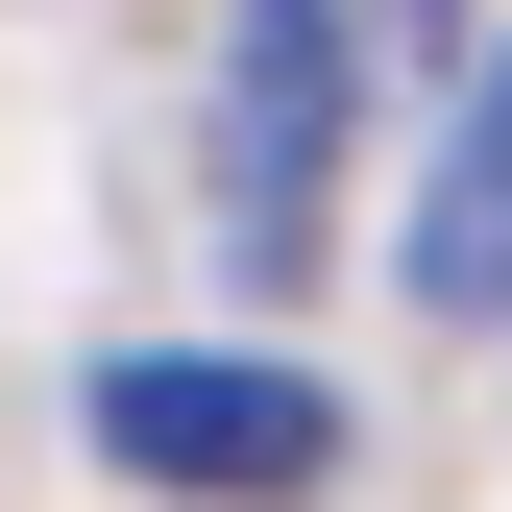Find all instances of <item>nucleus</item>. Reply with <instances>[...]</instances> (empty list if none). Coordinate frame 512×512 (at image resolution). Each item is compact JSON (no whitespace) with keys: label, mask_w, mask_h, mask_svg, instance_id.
I'll return each mask as SVG.
<instances>
[{"label":"nucleus","mask_w":512,"mask_h":512,"mask_svg":"<svg viewBox=\"0 0 512 512\" xmlns=\"http://www.w3.org/2000/svg\"><path fill=\"white\" fill-rule=\"evenodd\" d=\"M439 25H464V0H244V74H220V220L269 244V269L317 244V171L439 74Z\"/></svg>","instance_id":"obj_1"},{"label":"nucleus","mask_w":512,"mask_h":512,"mask_svg":"<svg viewBox=\"0 0 512 512\" xmlns=\"http://www.w3.org/2000/svg\"><path fill=\"white\" fill-rule=\"evenodd\" d=\"M98 464H147L196 512H293L342 464V391H317V366H244V342H122L98 366Z\"/></svg>","instance_id":"obj_2"},{"label":"nucleus","mask_w":512,"mask_h":512,"mask_svg":"<svg viewBox=\"0 0 512 512\" xmlns=\"http://www.w3.org/2000/svg\"><path fill=\"white\" fill-rule=\"evenodd\" d=\"M415 293L439 317H512V74L439 98V171H415Z\"/></svg>","instance_id":"obj_3"}]
</instances>
